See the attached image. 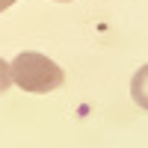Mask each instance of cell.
<instances>
[{
	"mask_svg": "<svg viewBox=\"0 0 148 148\" xmlns=\"http://www.w3.org/2000/svg\"><path fill=\"white\" fill-rule=\"evenodd\" d=\"M12 3H15V0H0V12H3V9H9Z\"/></svg>",
	"mask_w": 148,
	"mask_h": 148,
	"instance_id": "obj_4",
	"label": "cell"
},
{
	"mask_svg": "<svg viewBox=\"0 0 148 148\" xmlns=\"http://www.w3.org/2000/svg\"><path fill=\"white\" fill-rule=\"evenodd\" d=\"M130 98H133V104L148 110V65L136 68V74H133V80H130Z\"/></svg>",
	"mask_w": 148,
	"mask_h": 148,
	"instance_id": "obj_2",
	"label": "cell"
},
{
	"mask_svg": "<svg viewBox=\"0 0 148 148\" xmlns=\"http://www.w3.org/2000/svg\"><path fill=\"white\" fill-rule=\"evenodd\" d=\"M12 71V83L21 86L24 92H33V95H45V92H53L62 86L65 74L51 56L45 53H36V51H24L9 62Z\"/></svg>",
	"mask_w": 148,
	"mask_h": 148,
	"instance_id": "obj_1",
	"label": "cell"
},
{
	"mask_svg": "<svg viewBox=\"0 0 148 148\" xmlns=\"http://www.w3.org/2000/svg\"><path fill=\"white\" fill-rule=\"evenodd\" d=\"M12 86V71H9V62L6 59H0V95Z\"/></svg>",
	"mask_w": 148,
	"mask_h": 148,
	"instance_id": "obj_3",
	"label": "cell"
}]
</instances>
